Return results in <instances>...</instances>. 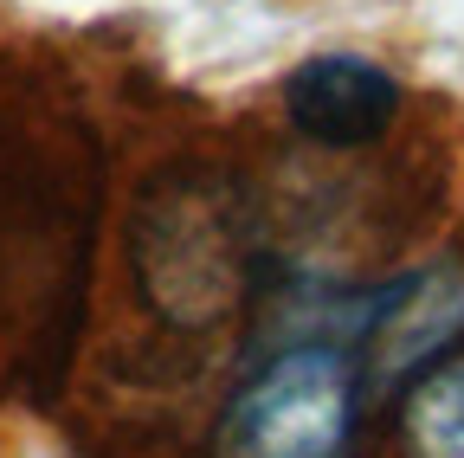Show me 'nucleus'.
Listing matches in <instances>:
<instances>
[{
    "label": "nucleus",
    "instance_id": "2",
    "mask_svg": "<svg viewBox=\"0 0 464 458\" xmlns=\"http://www.w3.org/2000/svg\"><path fill=\"white\" fill-rule=\"evenodd\" d=\"M355 420L362 368L335 342H297L226 394L207 458H348Z\"/></svg>",
    "mask_w": 464,
    "mask_h": 458
},
{
    "label": "nucleus",
    "instance_id": "4",
    "mask_svg": "<svg viewBox=\"0 0 464 458\" xmlns=\"http://www.w3.org/2000/svg\"><path fill=\"white\" fill-rule=\"evenodd\" d=\"M458 336H464V258H445L387 304V317L374 323V342H368V368L374 375H420Z\"/></svg>",
    "mask_w": 464,
    "mask_h": 458
},
{
    "label": "nucleus",
    "instance_id": "5",
    "mask_svg": "<svg viewBox=\"0 0 464 458\" xmlns=\"http://www.w3.org/2000/svg\"><path fill=\"white\" fill-rule=\"evenodd\" d=\"M400 458H464V349H445L400 400Z\"/></svg>",
    "mask_w": 464,
    "mask_h": 458
},
{
    "label": "nucleus",
    "instance_id": "1",
    "mask_svg": "<svg viewBox=\"0 0 464 458\" xmlns=\"http://www.w3.org/2000/svg\"><path fill=\"white\" fill-rule=\"evenodd\" d=\"M130 265L142 304L168 329H213L239 310L252 278L246 207L213 175L161 181L130 226Z\"/></svg>",
    "mask_w": 464,
    "mask_h": 458
},
{
    "label": "nucleus",
    "instance_id": "3",
    "mask_svg": "<svg viewBox=\"0 0 464 458\" xmlns=\"http://www.w3.org/2000/svg\"><path fill=\"white\" fill-rule=\"evenodd\" d=\"M284 117L316 149H368L400 117V78L362 52H316L284 78Z\"/></svg>",
    "mask_w": 464,
    "mask_h": 458
}]
</instances>
